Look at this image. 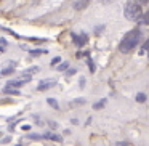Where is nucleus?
<instances>
[{
    "instance_id": "obj_1",
    "label": "nucleus",
    "mask_w": 149,
    "mask_h": 146,
    "mask_svg": "<svg viewBox=\"0 0 149 146\" xmlns=\"http://www.w3.org/2000/svg\"><path fill=\"white\" fill-rule=\"evenodd\" d=\"M139 37H141V32H139L138 29H133V31H130L128 34H125L123 39H122V42H120V47H119L120 52H122V53L132 52V50L138 45Z\"/></svg>"
},
{
    "instance_id": "obj_2",
    "label": "nucleus",
    "mask_w": 149,
    "mask_h": 146,
    "mask_svg": "<svg viewBox=\"0 0 149 146\" xmlns=\"http://www.w3.org/2000/svg\"><path fill=\"white\" fill-rule=\"evenodd\" d=\"M143 16V11H141V7L135 2H128L125 7V18L130 21H139Z\"/></svg>"
},
{
    "instance_id": "obj_3",
    "label": "nucleus",
    "mask_w": 149,
    "mask_h": 146,
    "mask_svg": "<svg viewBox=\"0 0 149 146\" xmlns=\"http://www.w3.org/2000/svg\"><path fill=\"white\" fill-rule=\"evenodd\" d=\"M31 80V75H24V77H21V79H15V80H10L7 84V87H10V88H19V87H23L24 84H27V82Z\"/></svg>"
},
{
    "instance_id": "obj_4",
    "label": "nucleus",
    "mask_w": 149,
    "mask_h": 146,
    "mask_svg": "<svg viewBox=\"0 0 149 146\" xmlns=\"http://www.w3.org/2000/svg\"><path fill=\"white\" fill-rule=\"evenodd\" d=\"M55 85H56V80H55V79H43V80L39 82V85H37V90H39V92H45V90H48V88L55 87Z\"/></svg>"
},
{
    "instance_id": "obj_5",
    "label": "nucleus",
    "mask_w": 149,
    "mask_h": 146,
    "mask_svg": "<svg viewBox=\"0 0 149 146\" xmlns=\"http://www.w3.org/2000/svg\"><path fill=\"white\" fill-rule=\"evenodd\" d=\"M72 40H74V43L77 47H84L85 43H87V36H85V34H80V36L72 34Z\"/></svg>"
},
{
    "instance_id": "obj_6",
    "label": "nucleus",
    "mask_w": 149,
    "mask_h": 146,
    "mask_svg": "<svg viewBox=\"0 0 149 146\" xmlns=\"http://www.w3.org/2000/svg\"><path fill=\"white\" fill-rule=\"evenodd\" d=\"M43 138H50V140H55V141H61V136L56 135V133H47V135H43Z\"/></svg>"
},
{
    "instance_id": "obj_7",
    "label": "nucleus",
    "mask_w": 149,
    "mask_h": 146,
    "mask_svg": "<svg viewBox=\"0 0 149 146\" xmlns=\"http://www.w3.org/2000/svg\"><path fill=\"white\" fill-rule=\"evenodd\" d=\"M5 93H8V95H19V92L16 90V88H10V87H5Z\"/></svg>"
},
{
    "instance_id": "obj_8",
    "label": "nucleus",
    "mask_w": 149,
    "mask_h": 146,
    "mask_svg": "<svg viewBox=\"0 0 149 146\" xmlns=\"http://www.w3.org/2000/svg\"><path fill=\"white\" fill-rule=\"evenodd\" d=\"M139 23H143V24H146V26H148V24H149V11L143 15L141 20H139Z\"/></svg>"
},
{
    "instance_id": "obj_9",
    "label": "nucleus",
    "mask_w": 149,
    "mask_h": 146,
    "mask_svg": "<svg viewBox=\"0 0 149 146\" xmlns=\"http://www.w3.org/2000/svg\"><path fill=\"white\" fill-rule=\"evenodd\" d=\"M11 72H15V69H13V68H8V69H3V71L0 72V77H2V75H10Z\"/></svg>"
},
{
    "instance_id": "obj_10",
    "label": "nucleus",
    "mask_w": 149,
    "mask_h": 146,
    "mask_svg": "<svg viewBox=\"0 0 149 146\" xmlns=\"http://www.w3.org/2000/svg\"><path fill=\"white\" fill-rule=\"evenodd\" d=\"M5 50H7V40L0 39V52H5Z\"/></svg>"
},
{
    "instance_id": "obj_11",
    "label": "nucleus",
    "mask_w": 149,
    "mask_h": 146,
    "mask_svg": "<svg viewBox=\"0 0 149 146\" xmlns=\"http://www.w3.org/2000/svg\"><path fill=\"white\" fill-rule=\"evenodd\" d=\"M47 101H48V104H50V106H53L55 109H58V108H59V106H58V103H56V101L53 100V98H48Z\"/></svg>"
},
{
    "instance_id": "obj_12",
    "label": "nucleus",
    "mask_w": 149,
    "mask_h": 146,
    "mask_svg": "<svg viewBox=\"0 0 149 146\" xmlns=\"http://www.w3.org/2000/svg\"><path fill=\"white\" fill-rule=\"evenodd\" d=\"M36 71H39V68H36V66H34V68H29V69H26V71H24V74H34V72Z\"/></svg>"
},
{
    "instance_id": "obj_13",
    "label": "nucleus",
    "mask_w": 149,
    "mask_h": 146,
    "mask_svg": "<svg viewBox=\"0 0 149 146\" xmlns=\"http://www.w3.org/2000/svg\"><path fill=\"white\" fill-rule=\"evenodd\" d=\"M59 63H61V58H59V56H56V58H53V59H52L50 66H56V64H59Z\"/></svg>"
},
{
    "instance_id": "obj_14",
    "label": "nucleus",
    "mask_w": 149,
    "mask_h": 146,
    "mask_svg": "<svg viewBox=\"0 0 149 146\" xmlns=\"http://www.w3.org/2000/svg\"><path fill=\"white\" fill-rule=\"evenodd\" d=\"M144 100H146V95H144V93H138V95H136V101H139V103H143Z\"/></svg>"
},
{
    "instance_id": "obj_15",
    "label": "nucleus",
    "mask_w": 149,
    "mask_h": 146,
    "mask_svg": "<svg viewBox=\"0 0 149 146\" xmlns=\"http://www.w3.org/2000/svg\"><path fill=\"white\" fill-rule=\"evenodd\" d=\"M104 104H106V100H103V101H100V103H95L93 104V108L95 109H100V108H103Z\"/></svg>"
},
{
    "instance_id": "obj_16",
    "label": "nucleus",
    "mask_w": 149,
    "mask_h": 146,
    "mask_svg": "<svg viewBox=\"0 0 149 146\" xmlns=\"http://www.w3.org/2000/svg\"><path fill=\"white\" fill-rule=\"evenodd\" d=\"M84 5H87V0H80V2H77V3H75V8H77V10H80Z\"/></svg>"
},
{
    "instance_id": "obj_17",
    "label": "nucleus",
    "mask_w": 149,
    "mask_h": 146,
    "mask_svg": "<svg viewBox=\"0 0 149 146\" xmlns=\"http://www.w3.org/2000/svg\"><path fill=\"white\" fill-rule=\"evenodd\" d=\"M66 68H68V63H63V64H59V66H58V69H59V71H64Z\"/></svg>"
},
{
    "instance_id": "obj_18",
    "label": "nucleus",
    "mask_w": 149,
    "mask_h": 146,
    "mask_svg": "<svg viewBox=\"0 0 149 146\" xmlns=\"http://www.w3.org/2000/svg\"><path fill=\"white\" fill-rule=\"evenodd\" d=\"M143 50H144V52H149V39H148V42L144 43V47H143Z\"/></svg>"
},
{
    "instance_id": "obj_19",
    "label": "nucleus",
    "mask_w": 149,
    "mask_h": 146,
    "mask_svg": "<svg viewBox=\"0 0 149 146\" xmlns=\"http://www.w3.org/2000/svg\"><path fill=\"white\" fill-rule=\"evenodd\" d=\"M74 72H75V69H69V71H68V75H72Z\"/></svg>"
},
{
    "instance_id": "obj_20",
    "label": "nucleus",
    "mask_w": 149,
    "mask_h": 146,
    "mask_svg": "<svg viewBox=\"0 0 149 146\" xmlns=\"http://www.w3.org/2000/svg\"><path fill=\"white\" fill-rule=\"evenodd\" d=\"M139 2H141V3H148L149 0H139Z\"/></svg>"
},
{
    "instance_id": "obj_21",
    "label": "nucleus",
    "mask_w": 149,
    "mask_h": 146,
    "mask_svg": "<svg viewBox=\"0 0 149 146\" xmlns=\"http://www.w3.org/2000/svg\"><path fill=\"white\" fill-rule=\"evenodd\" d=\"M103 2H107V0H103Z\"/></svg>"
}]
</instances>
